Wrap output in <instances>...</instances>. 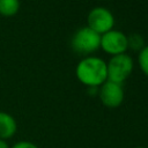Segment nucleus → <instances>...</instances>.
Returning a JSON list of instances; mask_svg holds the SVG:
<instances>
[{
  "mask_svg": "<svg viewBox=\"0 0 148 148\" xmlns=\"http://www.w3.org/2000/svg\"><path fill=\"white\" fill-rule=\"evenodd\" d=\"M102 50L111 56H117L120 53H125L128 49L127 36L120 31L112 29L103 35H101V45Z\"/></svg>",
  "mask_w": 148,
  "mask_h": 148,
  "instance_id": "nucleus-5",
  "label": "nucleus"
},
{
  "mask_svg": "<svg viewBox=\"0 0 148 148\" xmlns=\"http://www.w3.org/2000/svg\"><path fill=\"white\" fill-rule=\"evenodd\" d=\"M17 131V123L15 118L5 111H0V139L8 140L15 135Z\"/></svg>",
  "mask_w": 148,
  "mask_h": 148,
  "instance_id": "nucleus-7",
  "label": "nucleus"
},
{
  "mask_svg": "<svg viewBox=\"0 0 148 148\" xmlns=\"http://www.w3.org/2000/svg\"><path fill=\"white\" fill-rule=\"evenodd\" d=\"M127 42H128V47L135 51H140L145 46L143 38L139 34H133L131 36H127Z\"/></svg>",
  "mask_w": 148,
  "mask_h": 148,
  "instance_id": "nucleus-10",
  "label": "nucleus"
},
{
  "mask_svg": "<svg viewBox=\"0 0 148 148\" xmlns=\"http://www.w3.org/2000/svg\"><path fill=\"white\" fill-rule=\"evenodd\" d=\"M133 71V59L127 53L112 56L106 62L108 81L121 84Z\"/></svg>",
  "mask_w": 148,
  "mask_h": 148,
  "instance_id": "nucleus-2",
  "label": "nucleus"
},
{
  "mask_svg": "<svg viewBox=\"0 0 148 148\" xmlns=\"http://www.w3.org/2000/svg\"><path fill=\"white\" fill-rule=\"evenodd\" d=\"M72 49L81 54H89L99 49L101 35L90 29L89 27H82L75 31L71 40Z\"/></svg>",
  "mask_w": 148,
  "mask_h": 148,
  "instance_id": "nucleus-3",
  "label": "nucleus"
},
{
  "mask_svg": "<svg viewBox=\"0 0 148 148\" xmlns=\"http://www.w3.org/2000/svg\"><path fill=\"white\" fill-rule=\"evenodd\" d=\"M135 148H143V147H135Z\"/></svg>",
  "mask_w": 148,
  "mask_h": 148,
  "instance_id": "nucleus-13",
  "label": "nucleus"
},
{
  "mask_svg": "<svg viewBox=\"0 0 148 148\" xmlns=\"http://www.w3.org/2000/svg\"><path fill=\"white\" fill-rule=\"evenodd\" d=\"M139 66L141 71L148 76V45H145L140 51H139Z\"/></svg>",
  "mask_w": 148,
  "mask_h": 148,
  "instance_id": "nucleus-9",
  "label": "nucleus"
},
{
  "mask_svg": "<svg viewBox=\"0 0 148 148\" xmlns=\"http://www.w3.org/2000/svg\"><path fill=\"white\" fill-rule=\"evenodd\" d=\"M75 74L77 80L88 88H98L108 80L106 62L98 57H86L76 65Z\"/></svg>",
  "mask_w": 148,
  "mask_h": 148,
  "instance_id": "nucleus-1",
  "label": "nucleus"
},
{
  "mask_svg": "<svg viewBox=\"0 0 148 148\" xmlns=\"http://www.w3.org/2000/svg\"><path fill=\"white\" fill-rule=\"evenodd\" d=\"M10 148H39L36 143L31 142V141H27V140H22V141H17L15 142Z\"/></svg>",
  "mask_w": 148,
  "mask_h": 148,
  "instance_id": "nucleus-11",
  "label": "nucleus"
},
{
  "mask_svg": "<svg viewBox=\"0 0 148 148\" xmlns=\"http://www.w3.org/2000/svg\"><path fill=\"white\" fill-rule=\"evenodd\" d=\"M20 9V0H0V14L13 16Z\"/></svg>",
  "mask_w": 148,
  "mask_h": 148,
  "instance_id": "nucleus-8",
  "label": "nucleus"
},
{
  "mask_svg": "<svg viewBox=\"0 0 148 148\" xmlns=\"http://www.w3.org/2000/svg\"><path fill=\"white\" fill-rule=\"evenodd\" d=\"M99 98L102 103L108 106V108H118L123 101H124V89L121 84L111 82V81H105L98 90Z\"/></svg>",
  "mask_w": 148,
  "mask_h": 148,
  "instance_id": "nucleus-6",
  "label": "nucleus"
},
{
  "mask_svg": "<svg viewBox=\"0 0 148 148\" xmlns=\"http://www.w3.org/2000/svg\"><path fill=\"white\" fill-rule=\"evenodd\" d=\"M87 22H88L87 27H89L97 34L103 35L113 29L114 17H113V14L108 8L95 7L89 12Z\"/></svg>",
  "mask_w": 148,
  "mask_h": 148,
  "instance_id": "nucleus-4",
  "label": "nucleus"
},
{
  "mask_svg": "<svg viewBox=\"0 0 148 148\" xmlns=\"http://www.w3.org/2000/svg\"><path fill=\"white\" fill-rule=\"evenodd\" d=\"M0 148H10V147L8 146V143H7L6 140H1L0 139Z\"/></svg>",
  "mask_w": 148,
  "mask_h": 148,
  "instance_id": "nucleus-12",
  "label": "nucleus"
}]
</instances>
